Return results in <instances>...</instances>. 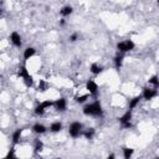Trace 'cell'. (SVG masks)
Returning <instances> with one entry per match:
<instances>
[{
    "instance_id": "obj_5",
    "label": "cell",
    "mask_w": 159,
    "mask_h": 159,
    "mask_svg": "<svg viewBox=\"0 0 159 159\" xmlns=\"http://www.w3.org/2000/svg\"><path fill=\"white\" fill-rule=\"evenodd\" d=\"M130 118H132V111H127L121 118H119V122H121L123 128H130L132 127Z\"/></svg>"
},
{
    "instance_id": "obj_12",
    "label": "cell",
    "mask_w": 159,
    "mask_h": 159,
    "mask_svg": "<svg viewBox=\"0 0 159 159\" xmlns=\"http://www.w3.org/2000/svg\"><path fill=\"white\" fill-rule=\"evenodd\" d=\"M32 130L35 132V133H37V134H42V133H45V132H46V127L44 124L37 123V124H35L32 127Z\"/></svg>"
},
{
    "instance_id": "obj_31",
    "label": "cell",
    "mask_w": 159,
    "mask_h": 159,
    "mask_svg": "<svg viewBox=\"0 0 159 159\" xmlns=\"http://www.w3.org/2000/svg\"><path fill=\"white\" fill-rule=\"evenodd\" d=\"M0 12H2V10H0Z\"/></svg>"
},
{
    "instance_id": "obj_11",
    "label": "cell",
    "mask_w": 159,
    "mask_h": 159,
    "mask_svg": "<svg viewBox=\"0 0 159 159\" xmlns=\"http://www.w3.org/2000/svg\"><path fill=\"white\" fill-rule=\"evenodd\" d=\"M122 63H123V55L121 54H117L116 57H114V66H116V69L119 70L122 67Z\"/></svg>"
},
{
    "instance_id": "obj_9",
    "label": "cell",
    "mask_w": 159,
    "mask_h": 159,
    "mask_svg": "<svg viewBox=\"0 0 159 159\" xmlns=\"http://www.w3.org/2000/svg\"><path fill=\"white\" fill-rule=\"evenodd\" d=\"M10 40H11V42L14 44L16 47H20V46H21V37H20V35H19L16 31H14V32L10 35Z\"/></svg>"
},
{
    "instance_id": "obj_8",
    "label": "cell",
    "mask_w": 159,
    "mask_h": 159,
    "mask_svg": "<svg viewBox=\"0 0 159 159\" xmlns=\"http://www.w3.org/2000/svg\"><path fill=\"white\" fill-rule=\"evenodd\" d=\"M86 88L88 90V92L91 95H93V96H96L97 95V91H98V86H97V83L95 82V81H90L87 82V85H86Z\"/></svg>"
},
{
    "instance_id": "obj_23",
    "label": "cell",
    "mask_w": 159,
    "mask_h": 159,
    "mask_svg": "<svg viewBox=\"0 0 159 159\" xmlns=\"http://www.w3.org/2000/svg\"><path fill=\"white\" fill-rule=\"evenodd\" d=\"M149 83L154 86V90H157L158 86H159V80H158V77H157V76H153V77L149 80Z\"/></svg>"
},
{
    "instance_id": "obj_27",
    "label": "cell",
    "mask_w": 159,
    "mask_h": 159,
    "mask_svg": "<svg viewBox=\"0 0 159 159\" xmlns=\"http://www.w3.org/2000/svg\"><path fill=\"white\" fill-rule=\"evenodd\" d=\"M114 158H116V157H114V154H110L107 159H114Z\"/></svg>"
},
{
    "instance_id": "obj_3",
    "label": "cell",
    "mask_w": 159,
    "mask_h": 159,
    "mask_svg": "<svg viewBox=\"0 0 159 159\" xmlns=\"http://www.w3.org/2000/svg\"><path fill=\"white\" fill-rule=\"evenodd\" d=\"M69 132H70V136L73 137V138H77L80 134L82 133V123L80 122H73L71 123L70 128H69Z\"/></svg>"
},
{
    "instance_id": "obj_13",
    "label": "cell",
    "mask_w": 159,
    "mask_h": 159,
    "mask_svg": "<svg viewBox=\"0 0 159 159\" xmlns=\"http://www.w3.org/2000/svg\"><path fill=\"white\" fill-rule=\"evenodd\" d=\"M35 55V49L34 47H28L24 52V59L25 60H29L30 57H32Z\"/></svg>"
},
{
    "instance_id": "obj_18",
    "label": "cell",
    "mask_w": 159,
    "mask_h": 159,
    "mask_svg": "<svg viewBox=\"0 0 159 159\" xmlns=\"http://www.w3.org/2000/svg\"><path fill=\"white\" fill-rule=\"evenodd\" d=\"M91 72L95 73V75H98V73L102 72V67H101V66H98L97 63H92L91 65Z\"/></svg>"
},
{
    "instance_id": "obj_10",
    "label": "cell",
    "mask_w": 159,
    "mask_h": 159,
    "mask_svg": "<svg viewBox=\"0 0 159 159\" xmlns=\"http://www.w3.org/2000/svg\"><path fill=\"white\" fill-rule=\"evenodd\" d=\"M54 104H55V107H56L57 111H65V110H66V100H65V98L57 100Z\"/></svg>"
},
{
    "instance_id": "obj_25",
    "label": "cell",
    "mask_w": 159,
    "mask_h": 159,
    "mask_svg": "<svg viewBox=\"0 0 159 159\" xmlns=\"http://www.w3.org/2000/svg\"><path fill=\"white\" fill-rule=\"evenodd\" d=\"M87 98H88V96H87V95H83V96H81V97H77L76 101H77L78 103H83V102H86Z\"/></svg>"
},
{
    "instance_id": "obj_7",
    "label": "cell",
    "mask_w": 159,
    "mask_h": 159,
    "mask_svg": "<svg viewBox=\"0 0 159 159\" xmlns=\"http://www.w3.org/2000/svg\"><path fill=\"white\" fill-rule=\"evenodd\" d=\"M157 95H158L157 90H154V88H144V90H143V95H142V97H143L144 100L149 101V100H152L153 97H155Z\"/></svg>"
},
{
    "instance_id": "obj_20",
    "label": "cell",
    "mask_w": 159,
    "mask_h": 159,
    "mask_svg": "<svg viewBox=\"0 0 159 159\" xmlns=\"http://www.w3.org/2000/svg\"><path fill=\"white\" fill-rule=\"evenodd\" d=\"M21 133H22V129H16L14 132V134H12V142L14 143H18L20 137H21Z\"/></svg>"
},
{
    "instance_id": "obj_28",
    "label": "cell",
    "mask_w": 159,
    "mask_h": 159,
    "mask_svg": "<svg viewBox=\"0 0 159 159\" xmlns=\"http://www.w3.org/2000/svg\"><path fill=\"white\" fill-rule=\"evenodd\" d=\"M60 25H61V26H63V25H65V20H63V19L60 21Z\"/></svg>"
},
{
    "instance_id": "obj_24",
    "label": "cell",
    "mask_w": 159,
    "mask_h": 159,
    "mask_svg": "<svg viewBox=\"0 0 159 159\" xmlns=\"http://www.w3.org/2000/svg\"><path fill=\"white\" fill-rule=\"evenodd\" d=\"M14 148H11L10 151H9V153H8V155H6V158L5 159H18L16 157H14Z\"/></svg>"
},
{
    "instance_id": "obj_26",
    "label": "cell",
    "mask_w": 159,
    "mask_h": 159,
    "mask_svg": "<svg viewBox=\"0 0 159 159\" xmlns=\"http://www.w3.org/2000/svg\"><path fill=\"white\" fill-rule=\"evenodd\" d=\"M77 37H78V35H77V34H72V35L70 36V41H71V42H75L76 40H77Z\"/></svg>"
},
{
    "instance_id": "obj_29",
    "label": "cell",
    "mask_w": 159,
    "mask_h": 159,
    "mask_svg": "<svg viewBox=\"0 0 159 159\" xmlns=\"http://www.w3.org/2000/svg\"><path fill=\"white\" fill-rule=\"evenodd\" d=\"M154 159H159V158H158V157H157V158H154Z\"/></svg>"
},
{
    "instance_id": "obj_19",
    "label": "cell",
    "mask_w": 159,
    "mask_h": 159,
    "mask_svg": "<svg viewBox=\"0 0 159 159\" xmlns=\"http://www.w3.org/2000/svg\"><path fill=\"white\" fill-rule=\"evenodd\" d=\"M132 155H133V149L128 148V147L123 148V157H124V159H130Z\"/></svg>"
},
{
    "instance_id": "obj_6",
    "label": "cell",
    "mask_w": 159,
    "mask_h": 159,
    "mask_svg": "<svg viewBox=\"0 0 159 159\" xmlns=\"http://www.w3.org/2000/svg\"><path fill=\"white\" fill-rule=\"evenodd\" d=\"M54 103H55V102H52V101H45V102H41V103H40V104L37 106V107L35 108V113H36V114H44L45 110L49 108V107H51V106H54Z\"/></svg>"
},
{
    "instance_id": "obj_22",
    "label": "cell",
    "mask_w": 159,
    "mask_h": 159,
    "mask_svg": "<svg viewBox=\"0 0 159 159\" xmlns=\"http://www.w3.org/2000/svg\"><path fill=\"white\" fill-rule=\"evenodd\" d=\"M42 148H44V143L40 140V139H37V140L35 142V152H41Z\"/></svg>"
},
{
    "instance_id": "obj_30",
    "label": "cell",
    "mask_w": 159,
    "mask_h": 159,
    "mask_svg": "<svg viewBox=\"0 0 159 159\" xmlns=\"http://www.w3.org/2000/svg\"><path fill=\"white\" fill-rule=\"evenodd\" d=\"M57 159H61V158H57Z\"/></svg>"
},
{
    "instance_id": "obj_1",
    "label": "cell",
    "mask_w": 159,
    "mask_h": 159,
    "mask_svg": "<svg viewBox=\"0 0 159 159\" xmlns=\"http://www.w3.org/2000/svg\"><path fill=\"white\" fill-rule=\"evenodd\" d=\"M83 113L86 116H95V117H101L103 114V110H102V106L98 101L91 103L88 106L83 108Z\"/></svg>"
},
{
    "instance_id": "obj_4",
    "label": "cell",
    "mask_w": 159,
    "mask_h": 159,
    "mask_svg": "<svg viewBox=\"0 0 159 159\" xmlns=\"http://www.w3.org/2000/svg\"><path fill=\"white\" fill-rule=\"evenodd\" d=\"M117 49H118V51H121V52H128V51L134 49V42L130 41V40H126V41L118 42Z\"/></svg>"
},
{
    "instance_id": "obj_17",
    "label": "cell",
    "mask_w": 159,
    "mask_h": 159,
    "mask_svg": "<svg viewBox=\"0 0 159 159\" xmlns=\"http://www.w3.org/2000/svg\"><path fill=\"white\" fill-rule=\"evenodd\" d=\"M83 136H85L86 139H92V138H93V136H95V129L93 128H88L87 130L83 132Z\"/></svg>"
},
{
    "instance_id": "obj_16",
    "label": "cell",
    "mask_w": 159,
    "mask_h": 159,
    "mask_svg": "<svg viewBox=\"0 0 159 159\" xmlns=\"http://www.w3.org/2000/svg\"><path fill=\"white\" fill-rule=\"evenodd\" d=\"M140 98H142L140 96H137V97H134L133 100H132V101L129 102V111H130V110H133V108H136V107H137V104L139 103V101H140Z\"/></svg>"
},
{
    "instance_id": "obj_21",
    "label": "cell",
    "mask_w": 159,
    "mask_h": 159,
    "mask_svg": "<svg viewBox=\"0 0 159 159\" xmlns=\"http://www.w3.org/2000/svg\"><path fill=\"white\" fill-rule=\"evenodd\" d=\"M72 12V8L71 6H65V8H62V10L60 11V14L62 15V16H67V15H70Z\"/></svg>"
},
{
    "instance_id": "obj_2",
    "label": "cell",
    "mask_w": 159,
    "mask_h": 159,
    "mask_svg": "<svg viewBox=\"0 0 159 159\" xmlns=\"http://www.w3.org/2000/svg\"><path fill=\"white\" fill-rule=\"evenodd\" d=\"M18 75H19V77L24 78V82H25V85L28 86V87H31V86H32V83H34L32 76L29 73V71L26 70V67H25V66H22V67H20V70H19Z\"/></svg>"
},
{
    "instance_id": "obj_15",
    "label": "cell",
    "mask_w": 159,
    "mask_h": 159,
    "mask_svg": "<svg viewBox=\"0 0 159 159\" xmlns=\"http://www.w3.org/2000/svg\"><path fill=\"white\" fill-rule=\"evenodd\" d=\"M62 129V124L60 122H55V123H52L51 127H50V130L51 132H54V133H57V132H60Z\"/></svg>"
},
{
    "instance_id": "obj_14",
    "label": "cell",
    "mask_w": 159,
    "mask_h": 159,
    "mask_svg": "<svg viewBox=\"0 0 159 159\" xmlns=\"http://www.w3.org/2000/svg\"><path fill=\"white\" fill-rule=\"evenodd\" d=\"M49 88V83L46 81H44V80H40V82H39V86H37V91L39 92H44Z\"/></svg>"
}]
</instances>
